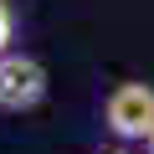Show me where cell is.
Returning <instances> with one entry per match:
<instances>
[{"label":"cell","instance_id":"1","mask_svg":"<svg viewBox=\"0 0 154 154\" xmlns=\"http://www.w3.org/2000/svg\"><path fill=\"white\" fill-rule=\"evenodd\" d=\"M103 123L118 139H154V88L149 82H118L103 103Z\"/></svg>","mask_w":154,"mask_h":154},{"label":"cell","instance_id":"2","mask_svg":"<svg viewBox=\"0 0 154 154\" xmlns=\"http://www.w3.org/2000/svg\"><path fill=\"white\" fill-rule=\"evenodd\" d=\"M46 98V67L31 51H5L0 57V108L5 113H26Z\"/></svg>","mask_w":154,"mask_h":154},{"label":"cell","instance_id":"3","mask_svg":"<svg viewBox=\"0 0 154 154\" xmlns=\"http://www.w3.org/2000/svg\"><path fill=\"white\" fill-rule=\"evenodd\" d=\"M11 36H16V16H11V5L0 0V57L11 51Z\"/></svg>","mask_w":154,"mask_h":154},{"label":"cell","instance_id":"4","mask_svg":"<svg viewBox=\"0 0 154 154\" xmlns=\"http://www.w3.org/2000/svg\"><path fill=\"white\" fill-rule=\"evenodd\" d=\"M149 154H154V139H149Z\"/></svg>","mask_w":154,"mask_h":154},{"label":"cell","instance_id":"5","mask_svg":"<svg viewBox=\"0 0 154 154\" xmlns=\"http://www.w3.org/2000/svg\"><path fill=\"white\" fill-rule=\"evenodd\" d=\"M113 154H123V149H113Z\"/></svg>","mask_w":154,"mask_h":154}]
</instances>
